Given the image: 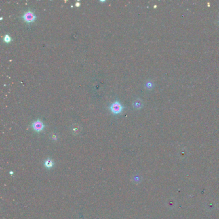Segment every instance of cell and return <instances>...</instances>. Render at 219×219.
Returning <instances> with one entry per match:
<instances>
[{"label":"cell","mask_w":219,"mask_h":219,"mask_svg":"<svg viewBox=\"0 0 219 219\" xmlns=\"http://www.w3.org/2000/svg\"><path fill=\"white\" fill-rule=\"evenodd\" d=\"M109 109L111 110V111L113 114L118 115L121 112H122V111L123 109V107L119 102H115L110 105Z\"/></svg>","instance_id":"obj_1"},{"label":"cell","mask_w":219,"mask_h":219,"mask_svg":"<svg viewBox=\"0 0 219 219\" xmlns=\"http://www.w3.org/2000/svg\"><path fill=\"white\" fill-rule=\"evenodd\" d=\"M23 19L26 23H30L34 21L35 19V16L32 11L28 10L26 12H24L23 16Z\"/></svg>","instance_id":"obj_2"},{"label":"cell","mask_w":219,"mask_h":219,"mask_svg":"<svg viewBox=\"0 0 219 219\" xmlns=\"http://www.w3.org/2000/svg\"><path fill=\"white\" fill-rule=\"evenodd\" d=\"M32 126L33 129L36 132H41L42 131L44 128V125L42 121H40L39 120H37L32 123Z\"/></svg>","instance_id":"obj_3"},{"label":"cell","mask_w":219,"mask_h":219,"mask_svg":"<svg viewBox=\"0 0 219 219\" xmlns=\"http://www.w3.org/2000/svg\"><path fill=\"white\" fill-rule=\"evenodd\" d=\"M54 165V162L53 161V160L51 159H47L45 161H44V167H45L46 168H52Z\"/></svg>","instance_id":"obj_4"},{"label":"cell","mask_w":219,"mask_h":219,"mask_svg":"<svg viewBox=\"0 0 219 219\" xmlns=\"http://www.w3.org/2000/svg\"><path fill=\"white\" fill-rule=\"evenodd\" d=\"M134 107L137 108V109H140V108L142 107V102L140 100H137L134 103Z\"/></svg>","instance_id":"obj_5"},{"label":"cell","mask_w":219,"mask_h":219,"mask_svg":"<svg viewBox=\"0 0 219 219\" xmlns=\"http://www.w3.org/2000/svg\"><path fill=\"white\" fill-rule=\"evenodd\" d=\"M4 41L5 43H10L11 41V37L9 35H5L4 36Z\"/></svg>","instance_id":"obj_6"},{"label":"cell","mask_w":219,"mask_h":219,"mask_svg":"<svg viewBox=\"0 0 219 219\" xmlns=\"http://www.w3.org/2000/svg\"><path fill=\"white\" fill-rule=\"evenodd\" d=\"M146 87L147 88L151 89V88H152V87H153V84H152V83L151 82H148L146 84Z\"/></svg>","instance_id":"obj_7"},{"label":"cell","mask_w":219,"mask_h":219,"mask_svg":"<svg viewBox=\"0 0 219 219\" xmlns=\"http://www.w3.org/2000/svg\"><path fill=\"white\" fill-rule=\"evenodd\" d=\"M76 6H77V7H79V6H80V3H76Z\"/></svg>","instance_id":"obj_8"}]
</instances>
